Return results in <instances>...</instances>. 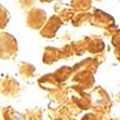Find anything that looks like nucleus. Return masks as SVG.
<instances>
[{
    "label": "nucleus",
    "mask_w": 120,
    "mask_h": 120,
    "mask_svg": "<svg viewBox=\"0 0 120 120\" xmlns=\"http://www.w3.org/2000/svg\"><path fill=\"white\" fill-rule=\"evenodd\" d=\"M6 120H28V118L25 114L11 110V112L6 115Z\"/></svg>",
    "instance_id": "f03ea898"
},
{
    "label": "nucleus",
    "mask_w": 120,
    "mask_h": 120,
    "mask_svg": "<svg viewBox=\"0 0 120 120\" xmlns=\"http://www.w3.org/2000/svg\"><path fill=\"white\" fill-rule=\"evenodd\" d=\"M17 52V42L9 34L0 35V57L11 59Z\"/></svg>",
    "instance_id": "f257e3e1"
}]
</instances>
